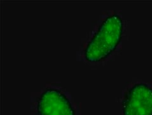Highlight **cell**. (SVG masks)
<instances>
[{
	"label": "cell",
	"instance_id": "cell-2",
	"mask_svg": "<svg viewBox=\"0 0 152 115\" xmlns=\"http://www.w3.org/2000/svg\"><path fill=\"white\" fill-rule=\"evenodd\" d=\"M124 115H152V88L144 83L134 85L123 100Z\"/></svg>",
	"mask_w": 152,
	"mask_h": 115
},
{
	"label": "cell",
	"instance_id": "cell-3",
	"mask_svg": "<svg viewBox=\"0 0 152 115\" xmlns=\"http://www.w3.org/2000/svg\"><path fill=\"white\" fill-rule=\"evenodd\" d=\"M39 115H75L74 108L67 97L54 88H47L38 100Z\"/></svg>",
	"mask_w": 152,
	"mask_h": 115
},
{
	"label": "cell",
	"instance_id": "cell-1",
	"mask_svg": "<svg viewBox=\"0 0 152 115\" xmlns=\"http://www.w3.org/2000/svg\"><path fill=\"white\" fill-rule=\"evenodd\" d=\"M123 22L117 14L102 22L85 50V57L91 62H98L113 52L121 40Z\"/></svg>",
	"mask_w": 152,
	"mask_h": 115
}]
</instances>
